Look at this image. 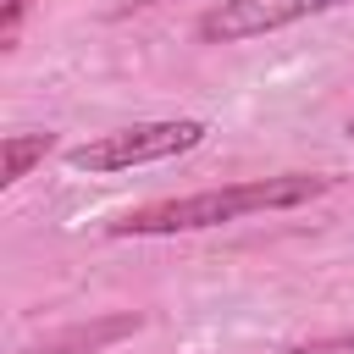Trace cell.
<instances>
[{"instance_id":"obj_1","label":"cell","mask_w":354,"mask_h":354,"mask_svg":"<svg viewBox=\"0 0 354 354\" xmlns=\"http://www.w3.org/2000/svg\"><path fill=\"white\" fill-rule=\"evenodd\" d=\"M332 188H337V177H326V171H277V177H249V183H227V188H199V194L138 205V210L116 216L105 232L111 238H177V232L249 221L260 210H293V205H310V199H321Z\"/></svg>"},{"instance_id":"obj_6","label":"cell","mask_w":354,"mask_h":354,"mask_svg":"<svg viewBox=\"0 0 354 354\" xmlns=\"http://www.w3.org/2000/svg\"><path fill=\"white\" fill-rule=\"evenodd\" d=\"M28 6L33 0H0V50H17L22 22H28Z\"/></svg>"},{"instance_id":"obj_7","label":"cell","mask_w":354,"mask_h":354,"mask_svg":"<svg viewBox=\"0 0 354 354\" xmlns=\"http://www.w3.org/2000/svg\"><path fill=\"white\" fill-rule=\"evenodd\" d=\"M348 133H354V116H348Z\"/></svg>"},{"instance_id":"obj_3","label":"cell","mask_w":354,"mask_h":354,"mask_svg":"<svg viewBox=\"0 0 354 354\" xmlns=\"http://www.w3.org/2000/svg\"><path fill=\"white\" fill-rule=\"evenodd\" d=\"M343 6H354V0H216L210 11H199L194 33L205 44H249V39L282 33L304 17H326Z\"/></svg>"},{"instance_id":"obj_2","label":"cell","mask_w":354,"mask_h":354,"mask_svg":"<svg viewBox=\"0 0 354 354\" xmlns=\"http://www.w3.org/2000/svg\"><path fill=\"white\" fill-rule=\"evenodd\" d=\"M205 122L199 116H166V122H133V127H116V133H100L88 144H72L66 149V166L72 171H133V166H155V160H177L188 149L205 144Z\"/></svg>"},{"instance_id":"obj_4","label":"cell","mask_w":354,"mask_h":354,"mask_svg":"<svg viewBox=\"0 0 354 354\" xmlns=\"http://www.w3.org/2000/svg\"><path fill=\"white\" fill-rule=\"evenodd\" d=\"M133 332H144V315L138 310H111V315H94V321H72L61 332H44L39 343H28L17 354H100V348H111V343H122Z\"/></svg>"},{"instance_id":"obj_5","label":"cell","mask_w":354,"mask_h":354,"mask_svg":"<svg viewBox=\"0 0 354 354\" xmlns=\"http://www.w3.org/2000/svg\"><path fill=\"white\" fill-rule=\"evenodd\" d=\"M55 155V133H6L0 138V183L17 188L33 166H44Z\"/></svg>"}]
</instances>
